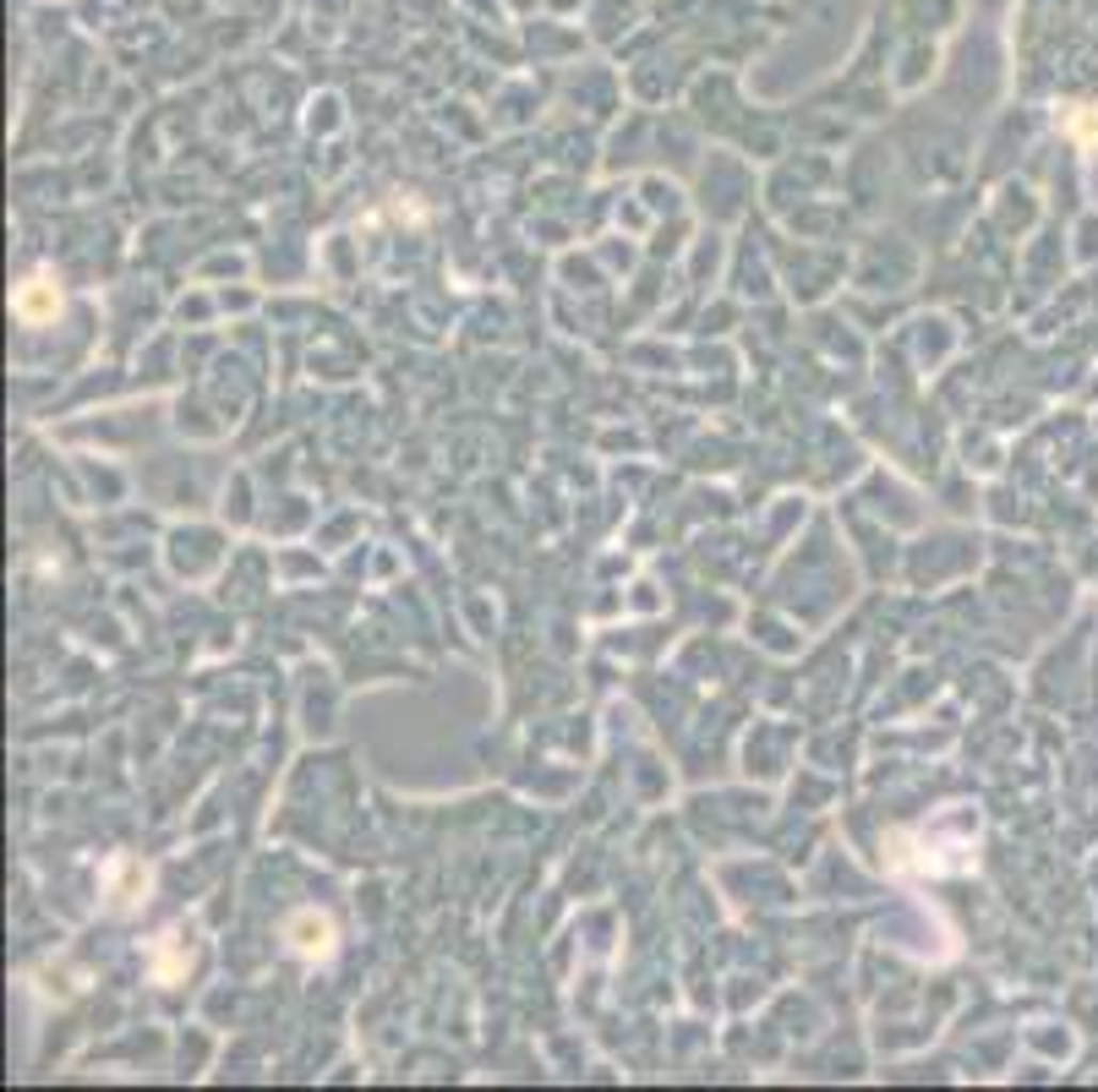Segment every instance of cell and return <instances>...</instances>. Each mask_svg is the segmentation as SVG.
Instances as JSON below:
<instances>
[{
  "label": "cell",
  "instance_id": "cell-1",
  "mask_svg": "<svg viewBox=\"0 0 1098 1092\" xmlns=\"http://www.w3.org/2000/svg\"><path fill=\"white\" fill-rule=\"evenodd\" d=\"M12 306H17L22 322H44V317H56V312H61V290H56L50 279H28Z\"/></svg>",
  "mask_w": 1098,
  "mask_h": 1092
},
{
  "label": "cell",
  "instance_id": "cell-2",
  "mask_svg": "<svg viewBox=\"0 0 1098 1092\" xmlns=\"http://www.w3.org/2000/svg\"><path fill=\"white\" fill-rule=\"evenodd\" d=\"M291 934H296V951H301V956H328V951H333V929H328V918H312V913H307V918L291 923Z\"/></svg>",
  "mask_w": 1098,
  "mask_h": 1092
}]
</instances>
